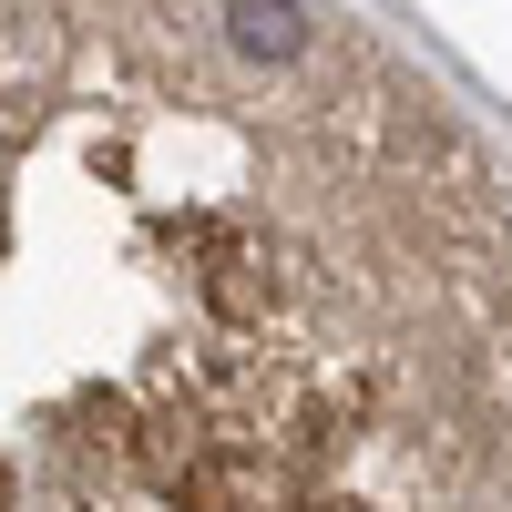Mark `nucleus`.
Listing matches in <instances>:
<instances>
[{"mask_svg": "<svg viewBox=\"0 0 512 512\" xmlns=\"http://www.w3.org/2000/svg\"><path fill=\"white\" fill-rule=\"evenodd\" d=\"M0 512H512V175L349 0H0Z\"/></svg>", "mask_w": 512, "mask_h": 512, "instance_id": "nucleus-1", "label": "nucleus"}]
</instances>
